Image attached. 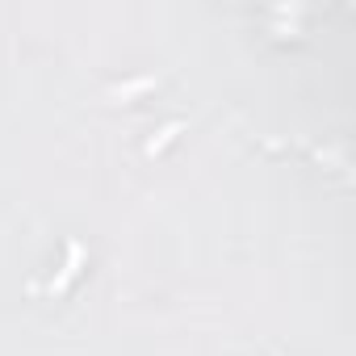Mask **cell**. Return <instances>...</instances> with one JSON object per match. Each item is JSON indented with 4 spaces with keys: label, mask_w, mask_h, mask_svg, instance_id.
I'll list each match as a JSON object with an SVG mask.
<instances>
[{
    "label": "cell",
    "mask_w": 356,
    "mask_h": 356,
    "mask_svg": "<svg viewBox=\"0 0 356 356\" xmlns=\"http://www.w3.org/2000/svg\"><path fill=\"white\" fill-rule=\"evenodd\" d=\"M80 268H84V248H80V243H67V264L59 268V277L47 281V293H63V289L80 277Z\"/></svg>",
    "instance_id": "6da1fadb"
},
{
    "label": "cell",
    "mask_w": 356,
    "mask_h": 356,
    "mask_svg": "<svg viewBox=\"0 0 356 356\" xmlns=\"http://www.w3.org/2000/svg\"><path fill=\"white\" fill-rule=\"evenodd\" d=\"M181 126H185V122H168V126L159 130V138H151V143H147V155H155V151H163V147H168V143L176 138V130H181Z\"/></svg>",
    "instance_id": "7a4b0ae2"
},
{
    "label": "cell",
    "mask_w": 356,
    "mask_h": 356,
    "mask_svg": "<svg viewBox=\"0 0 356 356\" xmlns=\"http://www.w3.org/2000/svg\"><path fill=\"white\" fill-rule=\"evenodd\" d=\"M155 84V76H143V80H130V84H122V88H113V97H134V92H143V88H151Z\"/></svg>",
    "instance_id": "3957f363"
},
{
    "label": "cell",
    "mask_w": 356,
    "mask_h": 356,
    "mask_svg": "<svg viewBox=\"0 0 356 356\" xmlns=\"http://www.w3.org/2000/svg\"><path fill=\"white\" fill-rule=\"evenodd\" d=\"M268 356H281V352H277V348H268Z\"/></svg>",
    "instance_id": "277c9868"
}]
</instances>
